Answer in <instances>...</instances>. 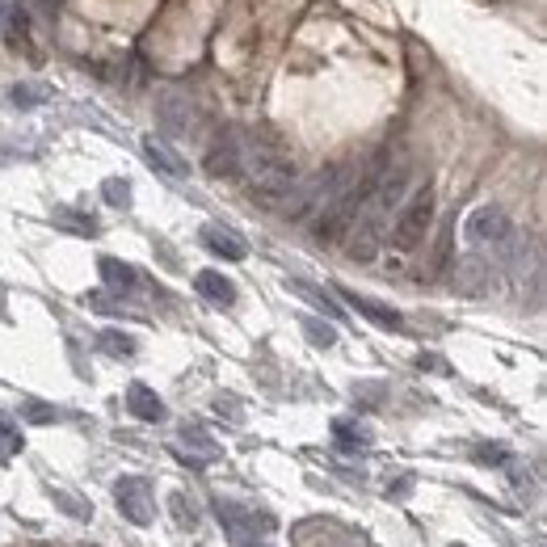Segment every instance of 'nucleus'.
<instances>
[{
    "label": "nucleus",
    "instance_id": "1",
    "mask_svg": "<svg viewBox=\"0 0 547 547\" xmlns=\"http://www.w3.org/2000/svg\"><path fill=\"white\" fill-rule=\"evenodd\" d=\"M240 173L249 177V190L261 202H282L299 186L295 160L282 152V144H274L270 135H257V131L240 135Z\"/></svg>",
    "mask_w": 547,
    "mask_h": 547
},
{
    "label": "nucleus",
    "instance_id": "2",
    "mask_svg": "<svg viewBox=\"0 0 547 547\" xmlns=\"http://www.w3.org/2000/svg\"><path fill=\"white\" fill-rule=\"evenodd\" d=\"M430 224H434V186H417L392 224V249L413 253L425 240V232H430Z\"/></svg>",
    "mask_w": 547,
    "mask_h": 547
},
{
    "label": "nucleus",
    "instance_id": "3",
    "mask_svg": "<svg viewBox=\"0 0 547 547\" xmlns=\"http://www.w3.org/2000/svg\"><path fill=\"white\" fill-rule=\"evenodd\" d=\"M215 518L224 522L228 539L240 543V547H257L261 539L274 531V518H270V514H261V510H253V505L232 501V497H219V501H215Z\"/></svg>",
    "mask_w": 547,
    "mask_h": 547
},
{
    "label": "nucleus",
    "instance_id": "4",
    "mask_svg": "<svg viewBox=\"0 0 547 547\" xmlns=\"http://www.w3.org/2000/svg\"><path fill=\"white\" fill-rule=\"evenodd\" d=\"M463 236H468V245H476V249H501L505 240L514 236V224H510V215H505L501 207L484 202V207H476V211L468 215Z\"/></svg>",
    "mask_w": 547,
    "mask_h": 547
},
{
    "label": "nucleus",
    "instance_id": "5",
    "mask_svg": "<svg viewBox=\"0 0 547 547\" xmlns=\"http://www.w3.org/2000/svg\"><path fill=\"white\" fill-rule=\"evenodd\" d=\"M346 177H350V169H324V173H316L308 186L299 190V198L287 207V219H308L316 207L324 211L341 190H346Z\"/></svg>",
    "mask_w": 547,
    "mask_h": 547
},
{
    "label": "nucleus",
    "instance_id": "6",
    "mask_svg": "<svg viewBox=\"0 0 547 547\" xmlns=\"http://www.w3.org/2000/svg\"><path fill=\"white\" fill-rule=\"evenodd\" d=\"M114 505H118V514H123L127 522H135V526H148L152 514H156L148 480H139V476H123L114 484Z\"/></svg>",
    "mask_w": 547,
    "mask_h": 547
},
{
    "label": "nucleus",
    "instance_id": "7",
    "mask_svg": "<svg viewBox=\"0 0 547 547\" xmlns=\"http://www.w3.org/2000/svg\"><path fill=\"white\" fill-rule=\"evenodd\" d=\"M156 123L160 131H165L169 139H186L194 135V106H190V97L186 93H160L156 101Z\"/></svg>",
    "mask_w": 547,
    "mask_h": 547
},
{
    "label": "nucleus",
    "instance_id": "8",
    "mask_svg": "<svg viewBox=\"0 0 547 547\" xmlns=\"http://www.w3.org/2000/svg\"><path fill=\"white\" fill-rule=\"evenodd\" d=\"M207 173L211 177H236L240 173V131H219L207 152Z\"/></svg>",
    "mask_w": 547,
    "mask_h": 547
},
{
    "label": "nucleus",
    "instance_id": "9",
    "mask_svg": "<svg viewBox=\"0 0 547 547\" xmlns=\"http://www.w3.org/2000/svg\"><path fill=\"white\" fill-rule=\"evenodd\" d=\"M177 447H181V459H190V463H215L219 455H224V447L202 430V425H181V434H177Z\"/></svg>",
    "mask_w": 547,
    "mask_h": 547
},
{
    "label": "nucleus",
    "instance_id": "10",
    "mask_svg": "<svg viewBox=\"0 0 547 547\" xmlns=\"http://www.w3.org/2000/svg\"><path fill=\"white\" fill-rule=\"evenodd\" d=\"M198 240H202V245H207L215 257H224V261H245V257H249V245H245V240H240L232 228H224V224H207V228L198 232Z\"/></svg>",
    "mask_w": 547,
    "mask_h": 547
},
{
    "label": "nucleus",
    "instance_id": "11",
    "mask_svg": "<svg viewBox=\"0 0 547 547\" xmlns=\"http://www.w3.org/2000/svg\"><path fill=\"white\" fill-rule=\"evenodd\" d=\"M341 299H346L354 312H362V316H367L371 324H379V329L404 333V316H400L396 308H388V303H375V299H367V295H354V291H341Z\"/></svg>",
    "mask_w": 547,
    "mask_h": 547
},
{
    "label": "nucleus",
    "instance_id": "12",
    "mask_svg": "<svg viewBox=\"0 0 547 547\" xmlns=\"http://www.w3.org/2000/svg\"><path fill=\"white\" fill-rule=\"evenodd\" d=\"M144 156H148V165H152L156 173L177 177V181H181V177H190V165L177 156V148H169V144H165V139L148 135V139H144Z\"/></svg>",
    "mask_w": 547,
    "mask_h": 547
},
{
    "label": "nucleus",
    "instance_id": "13",
    "mask_svg": "<svg viewBox=\"0 0 547 547\" xmlns=\"http://www.w3.org/2000/svg\"><path fill=\"white\" fill-rule=\"evenodd\" d=\"M194 291L207 303H215V308H232V303H236V282L224 278L219 270H198L194 274Z\"/></svg>",
    "mask_w": 547,
    "mask_h": 547
},
{
    "label": "nucleus",
    "instance_id": "14",
    "mask_svg": "<svg viewBox=\"0 0 547 547\" xmlns=\"http://www.w3.org/2000/svg\"><path fill=\"white\" fill-rule=\"evenodd\" d=\"M489 261H480V257H459L455 261V291L459 295H484V287H489Z\"/></svg>",
    "mask_w": 547,
    "mask_h": 547
},
{
    "label": "nucleus",
    "instance_id": "15",
    "mask_svg": "<svg viewBox=\"0 0 547 547\" xmlns=\"http://www.w3.org/2000/svg\"><path fill=\"white\" fill-rule=\"evenodd\" d=\"M127 409H131V417H139V421H165V400H160L148 383H131L127 388Z\"/></svg>",
    "mask_w": 547,
    "mask_h": 547
},
{
    "label": "nucleus",
    "instance_id": "16",
    "mask_svg": "<svg viewBox=\"0 0 547 547\" xmlns=\"http://www.w3.org/2000/svg\"><path fill=\"white\" fill-rule=\"evenodd\" d=\"M97 270H101V282H106L110 291H135L139 287V270L127 266V261H118V257H101Z\"/></svg>",
    "mask_w": 547,
    "mask_h": 547
},
{
    "label": "nucleus",
    "instance_id": "17",
    "mask_svg": "<svg viewBox=\"0 0 547 547\" xmlns=\"http://www.w3.org/2000/svg\"><path fill=\"white\" fill-rule=\"evenodd\" d=\"M0 30H5V43H9V51H22V47H30V22H26V13L13 5H5V22H0Z\"/></svg>",
    "mask_w": 547,
    "mask_h": 547
},
{
    "label": "nucleus",
    "instance_id": "18",
    "mask_svg": "<svg viewBox=\"0 0 547 547\" xmlns=\"http://www.w3.org/2000/svg\"><path fill=\"white\" fill-rule=\"evenodd\" d=\"M333 442H337V447L346 451V455H358V451L371 447V434L362 430V425H354V421L341 417V421H333Z\"/></svg>",
    "mask_w": 547,
    "mask_h": 547
},
{
    "label": "nucleus",
    "instance_id": "19",
    "mask_svg": "<svg viewBox=\"0 0 547 547\" xmlns=\"http://www.w3.org/2000/svg\"><path fill=\"white\" fill-rule=\"evenodd\" d=\"M287 291H295V295H303L308 303H316V308H320L324 316H341L337 299H333V295H324L320 287H312V282H303V278H287Z\"/></svg>",
    "mask_w": 547,
    "mask_h": 547
},
{
    "label": "nucleus",
    "instance_id": "20",
    "mask_svg": "<svg viewBox=\"0 0 547 547\" xmlns=\"http://www.w3.org/2000/svg\"><path fill=\"white\" fill-rule=\"evenodd\" d=\"M51 219H55V228H68V232H76V236H97V219H93V215H85V211L59 207Z\"/></svg>",
    "mask_w": 547,
    "mask_h": 547
},
{
    "label": "nucleus",
    "instance_id": "21",
    "mask_svg": "<svg viewBox=\"0 0 547 547\" xmlns=\"http://www.w3.org/2000/svg\"><path fill=\"white\" fill-rule=\"evenodd\" d=\"M97 346L106 350V354H114V358H131V354L139 350V341H135L131 333H118V329H101V333H97Z\"/></svg>",
    "mask_w": 547,
    "mask_h": 547
},
{
    "label": "nucleus",
    "instance_id": "22",
    "mask_svg": "<svg viewBox=\"0 0 547 547\" xmlns=\"http://www.w3.org/2000/svg\"><path fill=\"white\" fill-rule=\"evenodd\" d=\"M299 324H303V333H308L312 346H320V350H333L337 346V329H333V324H324L316 316H299Z\"/></svg>",
    "mask_w": 547,
    "mask_h": 547
},
{
    "label": "nucleus",
    "instance_id": "23",
    "mask_svg": "<svg viewBox=\"0 0 547 547\" xmlns=\"http://www.w3.org/2000/svg\"><path fill=\"white\" fill-rule=\"evenodd\" d=\"M17 451H22V430L13 425L9 413H0V463H9Z\"/></svg>",
    "mask_w": 547,
    "mask_h": 547
},
{
    "label": "nucleus",
    "instance_id": "24",
    "mask_svg": "<svg viewBox=\"0 0 547 547\" xmlns=\"http://www.w3.org/2000/svg\"><path fill=\"white\" fill-rule=\"evenodd\" d=\"M101 194H106V202H110V207H131V181L127 177H106V181H101Z\"/></svg>",
    "mask_w": 547,
    "mask_h": 547
},
{
    "label": "nucleus",
    "instance_id": "25",
    "mask_svg": "<svg viewBox=\"0 0 547 547\" xmlns=\"http://www.w3.org/2000/svg\"><path fill=\"white\" fill-rule=\"evenodd\" d=\"M22 417L34 421V425H51V421H59V409H51V404H43V400H26Z\"/></svg>",
    "mask_w": 547,
    "mask_h": 547
},
{
    "label": "nucleus",
    "instance_id": "26",
    "mask_svg": "<svg viewBox=\"0 0 547 547\" xmlns=\"http://www.w3.org/2000/svg\"><path fill=\"white\" fill-rule=\"evenodd\" d=\"M43 97H47V89H38V85H17V89H13V101H17V106H38Z\"/></svg>",
    "mask_w": 547,
    "mask_h": 547
},
{
    "label": "nucleus",
    "instance_id": "27",
    "mask_svg": "<svg viewBox=\"0 0 547 547\" xmlns=\"http://www.w3.org/2000/svg\"><path fill=\"white\" fill-rule=\"evenodd\" d=\"M476 459L489 463V468H505V463H510V451H505V447H480Z\"/></svg>",
    "mask_w": 547,
    "mask_h": 547
},
{
    "label": "nucleus",
    "instance_id": "28",
    "mask_svg": "<svg viewBox=\"0 0 547 547\" xmlns=\"http://www.w3.org/2000/svg\"><path fill=\"white\" fill-rule=\"evenodd\" d=\"M173 514H177L181 526H198V514L186 510V497H181V493H173Z\"/></svg>",
    "mask_w": 547,
    "mask_h": 547
},
{
    "label": "nucleus",
    "instance_id": "29",
    "mask_svg": "<svg viewBox=\"0 0 547 547\" xmlns=\"http://www.w3.org/2000/svg\"><path fill=\"white\" fill-rule=\"evenodd\" d=\"M417 367H421V371H425V367H434V371H442V358H434V354H421V358H417Z\"/></svg>",
    "mask_w": 547,
    "mask_h": 547
},
{
    "label": "nucleus",
    "instance_id": "30",
    "mask_svg": "<svg viewBox=\"0 0 547 547\" xmlns=\"http://www.w3.org/2000/svg\"><path fill=\"white\" fill-rule=\"evenodd\" d=\"M5 5H9V0H0V22H5Z\"/></svg>",
    "mask_w": 547,
    "mask_h": 547
},
{
    "label": "nucleus",
    "instance_id": "31",
    "mask_svg": "<svg viewBox=\"0 0 547 547\" xmlns=\"http://www.w3.org/2000/svg\"><path fill=\"white\" fill-rule=\"evenodd\" d=\"M0 316H5V291H0Z\"/></svg>",
    "mask_w": 547,
    "mask_h": 547
},
{
    "label": "nucleus",
    "instance_id": "32",
    "mask_svg": "<svg viewBox=\"0 0 547 547\" xmlns=\"http://www.w3.org/2000/svg\"><path fill=\"white\" fill-rule=\"evenodd\" d=\"M451 547H459V543H451Z\"/></svg>",
    "mask_w": 547,
    "mask_h": 547
}]
</instances>
